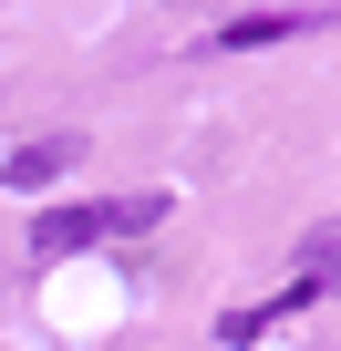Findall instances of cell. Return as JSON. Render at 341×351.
<instances>
[{
    "label": "cell",
    "mask_w": 341,
    "mask_h": 351,
    "mask_svg": "<svg viewBox=\"0 0 341 351\" xmlns=\"http://www.w3.org/2000/svg\"><path fill=\"white\" fill-rule=\"evenodd\" d=\"M165 217V197L145 186V197H104V207H52L42 228H32V258L52 269V258H73V248H93V238H145Z\"/></svg>",
    "instance_id": "obj_1"
},
{
    "label": "cell",
    "mask_w": 341,
    "mask_h": 351,
    "mask_svg": "<svg viewBox=\"0 0 341 351\" xmlns=\"http://www.w3.org/2000/svg\"><path fill=\"white\" fill-rule=\"evenodd\" d=\"M300 32H320V11H248V21H228L207 52H259V42H300Z\"/></svg>",
    "instance_id": "obj_2"
},
{
    "label": "cell",
    "mask_w": 341,
    "mask_h": 351,
    "mask_svg": "<svg viewBox=\"0 0 341 351\" xmlns=\"http://www.w3.org/2000/svg\"><path fill=\"white\" fill-rule=\"evenodd\" d=\"M73 155H83L73 134H32V145H11V165H0V186H52V176H62Z\"/></svg>",
    "instance_id": "obj_3"
},
{
    "label": "cell",
    "mask_w": 341,
    "mask_h": 351,
    "mask_svg": "<svg viewBox=\"0 0 341 351\" xmlns=\"http://www.w3.org/2000/svg\"><path fill=\"white\" fill-rule=\"evenodd\" d=\"M300 279L320 300H341V228H300Z\"/></svg>",
    "instance_id": "obj_4"
}]
</instances>
